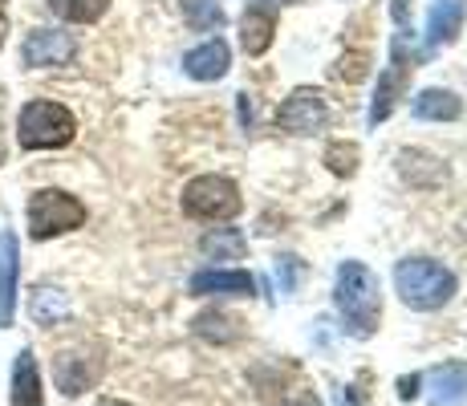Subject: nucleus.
I'll use <instances>...</instances> for the list:
<instances>
[{"instance_id": "1", "label": "nucleus", "mask_w": 467, "mask_h": 406, "mask_svg": "<svg viewBox=\"0 0 467 406\" xmlns=\"http://www.w3.org/2000/svg\"><path fill=\"white\" fill-rule=\"evenodd\" d=\"M334 305L341 329L349 338H374L382 321V285L362 260H346L337 268V285H334Z\"/></svg>"}, {"instance_id": "2", "label": "nucleus", "mask_w": 467, "mask_h": 406, "mask_svg": "<svg viewBox=\"0 0 467 406\" xmlns=\"http://www.w3.org/2000/svg\"><path fill=\"white\" fill-rule=\"evenodd\" d=\"M394 288H399L402 305H410L419 313H435L451 301L460 285H455V273L447 265H439L431 256H410L399 260V268H394Z\"/></svg>"}, {"instance_id": "3", "label": "nucleus", "mask_w": 467, "mask_h": 406, "mask_svg": "<svg viewBox=\"0 0 467 406\" xmlns=\"http://www.w3.org/2000/svg\"><path fill=\"white\" fill-rule=\"evenodd\" d=\"M74 134H78L74 114L61 102H49V98L29 102L21 110V119H16V139H21L25 151H57L66 142H74Z\"/></svg>"}, {"instance_id": "4", "label": "nucleus", "mask_w": 467, "mask_h": 406, "mask_svg": "<svg viewBox=\"0 0 467 406\" xmlns=\"http://www.w3.org/2000/svg\"><path fill=\"white\" fill-rule=\"evenodd\" d=\"M86 224V207L82 200H74L69 192L45 187L29 200V236L33 240H53L61 232H74Z\"/></svg>"}, {"instance_id": "5", "label": "nucleus", "mask_w": 467, "mask_h": 406, "mask_svg": "<svg viewBox=\"0 0 467 406\" xmlns=\"http://www.w3.org/2000/svg\"><path fill=\"white\" fill-rule=\"evenodd\" d=\"M240 207H244L240 187L223 175H200L183 187V212L195 215V220L223 224V220H232V215H240Z\"/></svg>"}, {"instance_id": "6", "label": "nucleus", "mask_w": 467, "mask_h": 406, "mask_svg": "<svg viewBox=\"0 0 467 406\" xmlns=\"http://www.w3.org/2000/svg\"><path fill=\"white\" fill-rule=\"evenodd\" d=\"M102 370H106L102 349L74 346V349H61V354L53 358V382H57V390L66 394V399H78V394H86L89 386H98Z\"/></svg>"}, {"instance_id": "7", "label": "nucleus", "mask_w": 467, "mask_h": 406, "mask_svg": "<svg viewBox=\"0 0 467 406\" xmlns=\"http://www.w3.org/2000/svg\"><path fill=\"white\" fill-rule=\"evenodd\" d=\"M21 57L29 69H57L78 57V41L74 33H61V29H33L21 45Z\"/></svg>"}, {"instance_id": "8", "label": "nucleus", "mask_w": 467, "mask_h": 406, "mask_svg": "<svg viewBox=\"0 0 467 406\" xmlns=\"http://www.w3.org/2000/svg\"><path fill=\"white\" fill-rule=\"evenodd\" d=\"M329 122V106L317 89H293L285 106L276 110V126L289 134H313Z\"/></svg>"}, {"instance_id": "9", "label": "nucleus", "mask_w": 467, "mask_h": 406, "mask_svg": "<svg viewBox=\"0 0 467 406\" xmlns=\"http://www.w3.org/2000/svg\"><path fill=\"white\" fill-rule=\"evenodd\" d=\"M16 281H21V244L13 232H0V329L16 318Z\"/></svg>"}, {"instance_id": "10", "label": "nucleus", "mask_w": 467, "mask_h": 406, "mask_svg": "<svg viewBox=\"0 0 467 406\" xmlns=\"http://www.w3.org/2000/svg\"><path fill=\"white\" fill-rule=\"evenodd\" d=\"M192 293L195 297H253L256 281L244 268H203L192 276Z\"/></svg>"}, {"instance_id": "11", "label": "nucleus", "mask_w": 467, "mask_h": 406, "mask_svg": "<svg viewBox=\"0 0 467 406\" xmlns=\"http://www.w3.org/2000/svg\"><path fill=\"white\" fill-rule=\"evenodd\" d=\"M431 406H467V362H443L423 378Z\"/></svg>"}, {"instance_id": "12", "label": "nucleus", "mask_w": 467, "mask_h": 406, "mask_svg": "<svg viewBox=\"0 0 467 406\" xmlns=\"http://www.w3.org/2000/svg\"><path fill=\"white\" fill-rule=\"evenodd\" d=\"M467 16V0H431L427 13V49H439V45H451L463 29Z\"/></svg>"}, {"instance_id": "13", "label": "nucleus", "mask_w": 467, "mask_h": 406, "mask_svg": "<svg viewBox=\"0 0 467 406\" xmlns=\"http://www.w3.org/2000/svg\"><path fill=\"white\" fill-rule=\"evenodd\" d=\"M410 61L407 57H394L390 61V69L379 78V89H374V102H370V126H379L390 119V110H394V102H399V94L407 89V81H410Z\"/></svg>"}, {"instance_id": "14", "label": "nucleus", "mask_w": 467, "mask_h": 406, "mask_svg": "<svg viewBox=\"0 0 467 406\" xmlns=\"http://www.w3.org/2000/svg\"><path fill=\"white\" fill-rule=\"evenodd\" d=\"M8 402L13 406H45V390H41V370L33 349H21L13 362V382H8Z\"/></svg>"}, {"instance_id": "15", "label": "nucleus", "mask_w": 467, "mask_h": 406, "mask_svg": "<svg viewBox=\"0 0 467 406\" xmlns=\"http://www.w3.org/2000/svg\"><path fill=\"white\" fill-rule=\"evenodd\" d=\"M228 66H232V53H228V45H223L220 37L195 45V49L183 57L187 78H195V81H220L223 74H228Z\"/></svg>"}, {"instance_id": "16", "label": "nucleus", "mask_w": 467, "mask_h": 406, "mask_svg": "<svg viewBox=\"0 0 467 406\" xmlns=\"http://www.w3.org/2000/svg\"><path fill=\"white\" fill-rule=\"evenodd\" d=\"M273 33H276V16H273V8H256V5H248L244 25H240V45H244L248 57H260V53H268V45H273Z\"/></svg>"}, {"instance_id": "17", "label": "nucleus", "mask_w": 467, "mask_h": 406, "mask_svg": "<svg viewBox=\"0 0 467 406\" xmlns=\"http://www.w3.org/2000/svg\"><path fill=\"white\" fill-rule=\"evenodd\" d=\"M399 171H402V179L415 183V187H435V183H443L447 179V167L439 159H431L427 151H402Z\"/></svg>"}, {"instance_id": "18", "label": "nucleus", "mask_w": 467, "mask_h": 406, "mask_svg": "<svg viewBox=\"0 0 467 406\" xmlns=\"http://www.w3.org/2000/svg\"><path fill=\"white\" fill-rule=\"evenodd\" d=\"M29 313H33V321L45 325V329H53V325H61L74 313V305H69V297L61 293V288H37V293L29 297Z\"/></svg>"}, {"instance_id": "19", "label": "nucleus", "mask_w": 467, "mask_h": 406, "mask_svg": "<svg viewBox=\"0 0 467 406\" xmlns=\"http://www.w3.org/2000/svg\"><path fill=\"white\" fill-rule=\"evenodd\" d=\"M460 114H463V102L451 89H423L415 98V119H423V122H451Z\"/></svg>"}, {"instance_id": "20", "label": "nucleus", "mask_w": 467, "mask_h": 406, "mask_svg": "<svg viewBox=\"0 0 467 406\" xmlns=\"http://www.w3.org/2000/svg\"><path fill=\"white\" fill-rule=\"evenodd\" d=\"M200 248H203V256L208 260H240L244 256V248H248V240L240 236L236 228H212L208 236L200 240Z\"/></svg>"}, {"instance_id": "21", "label": "nucleus", "mask_w": 467, "mask_h": 406, "mask_svg": "<svg viewBox=\"0 0 467 406\" xmlns=\"http://www.w3.org/2000/svg\"><path fill=\"white\" fill-rule=\"evenodd\" d=\"M49 8L61 16V21L74 25H94L98 16L110 8V0H49Z\"/></svg>"}, {"instance_id": "22", "label": "nucleus", "mask_w": 467, "mask_h": 406, "mask_svg": "<svg viewBox=\"0 0 467 406\" xmlns=\"http://www.w3.org/2000/svg\"><path fill=\"white\" fill-rule=\"evenodd\" d=\"M183 16H187L192 29L212 33V29H220L223 25V5L220 0H183Z\"/></svg>"}, {"instance_id": "23", "label": "nucleus", "mask_w": 467, "mask_h": 406, "mask_svg": "<svg viewBox=\"0 0 467 406\" xmlns=\"http://www.w3.org/2000/svg\"><path fill=\"white\" fill-rule=\"evenodd\" d=\"M195 333L200 338H208V341H232V338H240V329H236V318H228V313H200L195 318Z\"/></svg>"}, {"instance_id": "24", "label": "nucleus", "mask_w": 467, "mask_h": 406, "mask_svg": "<svg viewBox=\"0 0 467 406\" xmlns=\"http://www.w3.org/2000/svg\"><path fill=\"white\" fill-rule=\"evenodd\" d=\"M326 162L334 175H354L358 171V147L354 142H334V147L326 151Z\"/></svg>"}, {"instance_id": "25", "label": "nucleus", "mask_w": 467, "mask_h": 406, "mask_svg": "<svg viewBox=\"0 0 467 406\" xmlns=\"http://www.w3.org/2000/svg\"><path fill=\"white\" fill-rule=\"evenodd\" d=\"M301 273H305V265H301L297 256H281V260H276V285H281V293H285V297L297 293Z\"/></svg>"}, {"instance_id": "26", "label": "nucleus", "mask_w": 467, "mask_h": 406, "mask_svg": "<svg viewBox=\"0 0 467 406\" xmlns=\"http://www.w3.org/2000/svg\"><path fill=\"white\" fill-rule=\"evenodd\" d=\"M362 74H366V53H349V57H341V61H337V78L358 81Z\"/></svg>"}, {"instance_id": "27", "label": "nucleus", "mask_w": 467, "mask_h": 406, "mask_svg": "<svg viewBox=\"0 0 467 406\" xmlns=\"http://www.w3.org/2000/svg\"><path fill=\"white\" fill-rule=\"evenodd\" d=\"M419 386H423V374H410V378H399V399H402V402L419 399Z\"/></svg>"}, {"instance_id": "28", "label": "nucleus", "mask_w": 467, "mask_h": 406, "mask_svg": "<svg viewBox=\"0 0 467 406\" xmlns=\"http://www.w3.org/2000/svg\"><path fill=\"white\" fill-rule=\"evenodd\" d=\"M8 159V139H5V89H0V167Z\"/></svg>"}, {"instance_id": "29", "label": "nucleus", "mask_w": 467, "mask_h": 406, "mask_svg": "<svg viewBox=\"0 0 467 406\" xmlns=\"http://www.w3.org/2000/svg\"><path fill=\"white\" fill-rule=\"evenodd\" d=\"M8 37V0H0V45Z\"/></svg>"}, {"instance_id": "30", "label": "nucleus", "mask_w": 467, "mask_h": 406, "mask_svg": "<svg viewBox=\"0 0 467 406\" xmlns=\"http://www.w3.org/2000/svg\"><path fill=\"white\" fill-rule=\"evenodd\" d=\"M248 5H256V8H276V5H293V0H248Z\"/></svg>"}, {"instance_id": "31", "label": "nucleus", "mask_w": 467, "mask_h": 406, "mask_svg": "<svg viewBox=\"0 0 467 406\" xmlns=\"http://www.w3.org/2000/svg\"><path fill=\"white\" fill-rule=\"evenodd\" d=\"M337 406H358V402H354V394H346V390H337Z\"/></svg>"}, {"instance_id": "32", "label": "nucleus", "mask_w": 467, "mask_h": 406, "mask_svg": "<svg viewBox=\"0 0 467 406\" xmlns=\"http://www.w3.org/2000/svg\"><path fill=\"white\" fill-rule=\"evenodd\" d=\"M94 406H130V402H122V399H98Z\"/></svg>"}]
</instances>
